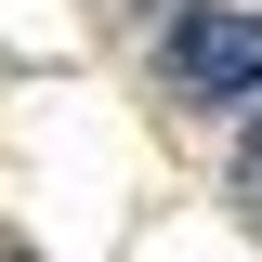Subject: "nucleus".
Instances as JSON below:
<instances>
[{
    "label": "nucleus",
    "mask_w": 262,
    "mask_h": 262,
    "mask_svg": "<svg viewBox=\"0 0 262 262\" xmlns=\"http://www.w3.org/2000/svg\"><path fill=\"white\" fill-rule=\"evenodd\" d=\"M170 92H184V105H223V118L262 105V13H249V0H210V13L170 27Z\"/></svg>",
    "instance_id": "nucleus-1"
},
{
    "label": "nucleus",
    "mask_w": 262,
    "mask_h": 262,
    "mask_svg": "<svg viewBox=\"0 0 262 262\" xmlns=\"http://www.w3.org/2000/svg\"><path fill=\"white\" fill-rule=\"evenodd\" d=\"M223 184H236V196H249V210H262V105H249V118H236V158H223Z\"/></svg>",
    "instance_id": "nucleus-2"
}]
</instances>
